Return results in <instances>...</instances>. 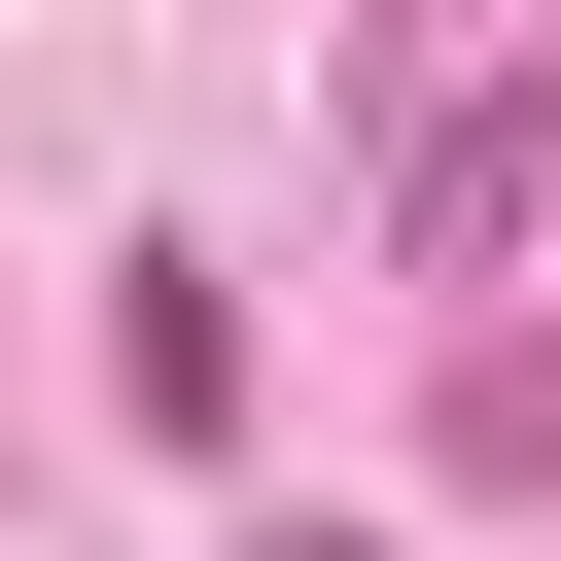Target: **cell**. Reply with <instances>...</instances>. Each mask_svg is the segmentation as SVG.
Instances as JSON below:
<instances>
[{
	"label": "cell",
	"instance_id": "cell-1",
	"mask_svg": "<svg viewBox=\"0 0 561 561\" xmlns=\"http://www.w3.org/2000/svg\"><path fill=\"white\" fill-rule=\"evenodd\" d=\"M526 210H561V70H456L421 105V280H526Z\"/></svg>",
	"mask_w": 561,
	"mask_h": 561
},
{
	"label": "cell",
	"instance_id": "cell-2",
	"mask_svg": "<svg viewBox=\"0 0 561 561\" xmlns=\"http://www.w3.org/2000/svg\"><path fill=\"white\" fill-rule=\"evenodd\" d=\"M105 386H140V421H175V456H210V421H245V316H210V245H105Z\"/></svg>",
	"mask_w": 561,
	"mask_h": 561
},
{
	"label": "cell",
	"instance_id": "cell-3",
	"mask_svg": "<svg viewBox=\"0 0 561 561\" xmlns=\"http://www.w3.org/2000/svg\"><path fill=\"white\" fill-rule=\"evenodd\" d=\"M245 561H386V526H245Z\"/></svg>",
	"mask_w": 561,
	"mask_h": 561
}]
</instances>
